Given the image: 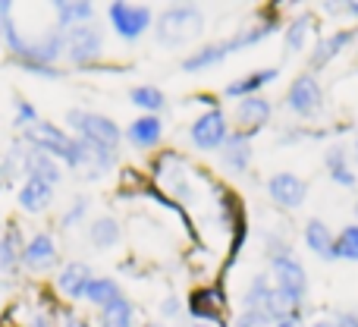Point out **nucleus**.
Here are the masks:
<instances>
[{"instance_id":"obj_1","label":"nucleus","mask_w":358,"mask_h":327,"mask_svg":"<svg viewBox=\"0 0 358 327\" xmlns=\"http://www.w3.org/2000/svg\"><path fill=\"white\" fill-rule=\"evenodd\" d=\"M201 29H204V16H201V10L192 4L167 6L155 22L157 44H164V48H179V44H185V41H195V38L201 35Z\"/></svg>"},{"instance_id":"obj_2","label":"nucleus","mask_w":358,"mask_h":327,"mask_svg":"<svg viewBox=\"0 0 358 327\" xmlns=\"http://www.w3.org/2000/svg\"><path fill=\"white\" fill-rule=\"evenodd\" d=\"M66 130H69V136L76 132V139L101 145V148L120 151V142H123V130H120L110 117H104V113H92V111H79V107L66 111Z\"/></svg>"},{"instance_id":"obj_3","label":"nucleus","mask_w":358,"mask_h":327,"mask_svg":"<svg viewBox=\"0 0 358 327\" xmlns=\"http://www.w3.org/2000/svg\"><path fill=\"white\" fill-rule=\"evenodd\" d=\"M271 277H273L277 293L289 302V309L299 312V305L308 299V274H305L302 261H299L292 252L273 255L271 258Z\"/></svg>"},{"instance_id":"obj_4","label":"nucleus","mask_w":358,"mask_h":327,"mask_svg":"<svg viewBox=\"0 0 358 327\" xmlns=\"http://www.w3.org/2000/svg\"><path fill=\"white\" fill-rule=\"evenodd\" d=\"M107 22H110V29L123 41H138L155 25V13L145 4H123V0H117V4L107 6Z\"/></svg>"},{"instance_id":"obj_5","label":"nucleus","mask_w":358,"mask_h":327,"mask_svg":"<svg viewBox=\"0 0 358 327\" xmlns=\"http://www.w3.org/2000/svg\"><path fill=\"white\" fill-rule=\"evenodd\" d=\"M66 41H63V57H66L73 67H92L101 54H104V35L94 25H79V29L63 32Z\"/></svg>"},{"instance_id":"obj_6","label":"nucleus","mask_w":358,"mask_h":327,"mask_svg":"<svg viewBox=\"0 0 358 327\" xmlns=\"http://www.w3.org/2000/svg\"><path fill=\"white\" fill-rule=\"evenodd\" d=\"M227 139H229L227 113L217 111V107H208V111H204L201 117H195V123L189 126V142H192V148H198V151H220Z\"/></svg>"},{"instance_id":"obj_7","label":"nucleus","mask_w":358,"mask_h":327,"mask_svg":"<svg viewBox=\"0 0 358 327\" xmlns=\"http://www.w3.org/2000/svg\"><path fill=\"white\" fill-rule=\"evenodd\" d=\"M286 107L296 113L299 120H315L324 111V92L317 85V76L302 73L292 79L289 92H286Z\"/></svg>"},{"instance_id":"obj_8","label":"nucleus","mask_w":358,"mask_h":327,"mask_svg":"<svg viewBox=\"0 0 358 327\" xmlns=\"http://www.w3.org/2000/svg\"><path fill=\"white\" fill-rule=\"evenodd\" d=\"M267 195H271V202L280 204V208L296 211V208H302L305 198H308V183L289 170H277L267 179Z\"/></svg>"},{"instance_id":"obj_9","label":"nucleus","mask_w":358,"mask_h":327,"mask_svg":"<svg viewBox=\"0 0 358 327\" xmlns=\"http://www.w3.org/2000/svg\"><path fill=\"white\" fill-rule=\"evenodd\" d=\"M271 117H273V104L264 98V95L245 98V101H239V104H236V113H233L236 126H239L236 132H242V136L252 139L255 132H261L267 123H271Z\"/></svg>"},{"instance_id":"obj_10","label":"nucleus","mask_w":358,"mask_h":327,"mask_svg":"<svg viewBox=\"0 0 358 327\" xmlns=\"http://www.w3.org/2000/svg\"><path fill=\"white\" fill-rule=\"evenodd\" d=\"M57 258H60V252H57V239L50 233H35L25 239L22 246V267L25 271H50V267L57 265Z\"/></svg>"},{"instance_id":"obj_11","label":"nucleus","mask_w":358,"mask_h":327,"mask_svg":"<svg viewBox=\"0 0 358 327\" xmlns=\"http://www.w3.org/2000/svg\"><path fill=\"white\" fill-rule=\"evenodd\" d=\"M63 41H66V35H63L60 29H50V32H44V35H38L35 41H29V44H25V54H22V60H16V63H35V67H54V63L63 57Z\"/></svg>"},{"instance_id":"obj_12","label":"nucleus","mask_w":358,"mask_h":327,"mask_svg":"<svg viewBox=\"0 0 358 327\" xmlns=\"http://www.w3.org/2000/svg\"><path fill=\"white\" fill-rule=\"evenodd\" d=\"M92 277H94V271L85 261H66V265L57 271V293H60L63 299L79 302V299H85V290H88V284H92Z\"/></svg>"},{"instance_id":"obj_13","label":"nucleus","mask_w":358,"mask_h":327,"mask_svg":"<svg viewBox=\"0 0 358 327\" xmlns=\"http://www.w3.org/2000/svg\"><path fill=\"white\" fill-rule=\"evenodd\" d=\"M164 139V120L161 117H151V113H142L136 117L129 126H126V142L138 151H148V148H157Z\"/></svg>"},{"instance_id":"obj_14","label":"nucleus","mask_w":358,"mask_h":327,"mask_svg":"<svg viewBox=\"0 0 358 327\" xmlns=\"http://www.w3.org/2000/svg\"><path fill=\"white\" fill-rule=\"evenodd\" d=\"M280 76V69L267 67V69H252V73L239 76V79H233L227 88H223V98L229 101H245V98H255V95H261V88H267L273 79Z\"/></svg>"},{"instance_id":"obj_15","label":"nucleus","mask_w":358,"mask_h":327,"mask_svg":"<svg viewBox=\"0 0 358 327\" xmlns=\"http://www.w3.org/2000/svg\"><path fill=\"white\" fill-rule=\"evenodd\" d=\"M352 41H355V32L352 29H343V32H334V35H327V38H317L315 50H311V69H308V73L311 76L321 73V69L327 67L336 54H343V50H346Z\"/></svg>"},{"instance_id":"obj_16","label":"nucleus","mask_w":358,"mask_h":327,"mask_svg":"<svg viewBox=\"0 0 358 327\" xmlns=\"http://www.w3.org/2000/svg\"><path fill=\"white\" fill-rule=\"evenodd\" d=\"M16 202L25 214H41L54 204V186L41 183V179H22V186L16 189Z\"/></svg>"},{"instance_id":"obj_17","label":"nucleus","mask_w":358,"mask_h":327,"mask_svg":"<svg viewBox=\"0 0 358 327\" xmlns=\"http://www.w3.org/2000/svg\"><path fill=\"white\" fill-rule=\"evenodd\" d=\"M229 54H233V50H229V41H208L185 57L182 73H204V69H210V67H220Z\"/></svg>"},{"instance_id":"obj_18","label":"nucleus","mask_w":358,"mask_h":327,"mask_svg":"<svg viewBox=\"0 0 358 327\" xmlns=\"http://www.w3.org/2000/svg\"><path fill=\"white\" fill-rule=\"evenodd\" d=\"M120 239H123V227H120V221L113 214H101L88 223V242H92V249H98V252L117 249Z\"/></svg>"},{"instance_id":"obj_19","label":"nucleus","mask_w":358,"mask_h":327,"mask_svg":"<svg viewBox=\"0 0 358 327\" xmlns=\"http://www.w3.org/2000/svg\"><path fill=\"white\" fill-rule=\"evenodd\" d=\"M305 246H308V252L317 255V258L334 261L336 236H334V230L321 221V217H311V221H305Z\"/></svg>"},{"instance_id":"obj_20","label":"nucleus","mask_w":358,"mask_h":327,"mask_svg":"<svg viewBox=\"0 0 358 327\" xmlns=\"http://www.w3.org/2000/svg\"><path fill=\"white\" fill-rule=\"evenodd\" d=\"M54 10H57V29L60 32L92 25L94 19V4H88V0H60V4H54Z\"/></svg>"},{"instance_id":"obj_21","label":"nucleus","mask_w":358,"mask_h":327,"mask_svg":"<svg viewBox=\"0 0 358 327\" xmlns=\"http://www.w3.org/2000/svg\"><path fill=\"white\" fill-rule=\"evenodd\" d=\"M220 155H223L227 170H233L236 176H242V173L248 170V164H252V139L242 136V132H229V139L223 142Z\"/></svg>"},{"instance_id":"obj_22","label":"nucleus","mask_w":358,"mask_h":327,"mask_svg":"<svg viewBox=\"0 0 358 327\" xmlns=\"http://www.w3.org/2000/svg\"><path fill=\"white\" fill-rule=\"evenodd\" d=\"M273 293H277V286L271 284V274L258 271L252 280H248V290L242 293V309L267 315V309H271V302H273Z\"/></svg>"},{"instance_id":"obj_23","label":"nucleus","mask_w":358,"mask_h":327,"mask_svg":"<svg viewBox=\"0 0 358 327\" xmlns=\"http://www.w3.org/2000/svg\"><path fill=\"white\" fill-rule=\"evenodd\" d=\"M220 312H223V296H220L217 290H198V293H192V299H189V315L195 318L198 324L220 321Z\"/></svg>"},{"instance_id":"obj_24","label":"nucleus","mask_w":358,"mask_h":327,"mask_svg":"<svg viewBox=\"0 0 358 327\" xmlns=\"http://www.w3.org/2000/svg\"><path fill=\"white\" fill-rule=\"evenodd\" d=\"M19 267H22V239H19L16 227L10 223V230L0 233V274L16 277Z\"/></svg>"},{"instance_id":"obj_25","label":"nucleus","mask_w":358,"mask_h":327,"mask_svg":"<svg viewBox=\"0 0 358 327\" xmlns=\"http://www.w3.org/2000/svg\"><path fill=\"white\" fill-rule=\"evenodd\" d=\"M117 299H123V286L113 277H98V274H94L85 290V302H92L94 309H107V305L117 302Z\"/></svg>"},{"instance_id":"obj_26","label":"nucleus","mask_w":358,"mask_h":327,"mask_svg":"<svg viewBox=\"0 0 358 327\" xmlns=\"http://www.w3.org/2000/svg\"><path fill=\"white\" fill-rule=\"evenodd\" d=\"M98 327H138L136 305H132L126 296H123V299H117V302H110L107 309H101Z\"/></svg>"},{"instance_id":"obj_27","label":"nucleus","mask_w":358,"mask_h":327,"mask_svg":"<svg viewBox=\"0 0 358 327\" xmlns=\"http://www.w3.org/2000/svg\"><path fill=\"white\" fill-rule=\"evenodd\" d=\"M324 164H327V173H330V179H334L336 186H346V189H352L355 186V170H352V164L346 161V148H343V145L327 148Z\"/></svg>"},{"instance_id":"obj_28","label":"nucleus","mask_w":358,"mask_h":327,"mask_svg":"<svg viewBox=\"0 0 358 327\" xmlns=\"http://www.w3.org/2000/svg\"><path fill=\"white\" fill-rule=\"evenodd\" d=\"M311 32H315V22H311L308 13L296 16L289 25H286V32H283V54H299V50L308 44Z\"/></svg>"},{"instance_id":"obj_29","label":"nucleus","mask_w":358,"mask_h":327,"mask_svg":"<svg viewBox=\"0 0 358 327\" xmlns=\"http://www.w3.org/2000/svg\"><path fill=\"white\" fill-rule=\"evenodd\" d=\"M129 101L138 107V111L151 113V117H157V113L167 107V95H164L157 85H136V88H129Z\"/></svg>"},{"instance_id":"obj_30","label":"nucleus","mask_w":358,"mask_h":327,"mask_svg":"<svg viewBox=\"0 0 358 327\" xmlns=\"http://www.w3.org/2000/svg\"><path fill=\"white\" fill-rule=\"evenodd\" d=\"M358 261V223H349V227L340 230L336 236V246H334V261Z\"/></svg>"},{"instance_id":"obj_31","label":"nucleus","mask_w":358,"mask_h":327,"mask_svg":"<svg viewBox=\"0 0 358 327\" xmlns=\"http://www.w3.org/2000/svg\"><path fill=\"white\" fill-rule=\"evenodd\" d=\"M13 111H16V117H13V126H16V130H22V132H29L31 126L41 123L35 104H31L29 98H22V95H16V98H13Z\"/></svg>"},{"instance_id":"obj_32","label":"nucleus","mask_w":358,"mask_h":327,"mask_svg":"<svg viewBox=\"0 0 358 327\" xmlns=\"http://www.w3.org/2000/svg\"><path fill=\"white\" fill-rule=\"evenodd\" d=\"M88 208H92V198H88V195H76V202L60 214V230H76L88 217Z\"/></svg>"},{"instance_id":"obj_33","label":"nucleus","mask_w":358,"mask_h":327,"mask_svg":"<svg viewBox=\"0 0 358 327\" xmlns=\"http://www.w3.org/2000/svg\"><path fill=\"white\" fill-rule=\"evenodd\" d=\"M233 327H273V321L267 315H261V312H248L242 309V315H236Z\"/></svg>"},{"instance_id":"obj_34","label":"nucleus","mask_w":358,"mask_h":327,"mask_svg":"<svg viewBox=\"0 0 358 327\" xmlns=\"http://www.w3.org/2000/svg\"><path fill=\"white\" fill-rule=\"evenodd\" d=\"M179 315H182V299L173 296V293H170V296H164L161 299V318H164V321H176Z\"/></svg>"},{"instance_id":"obj_35","label":"nucleus","mask_w":358,"mask_h":327,"mask_svg":"<svg viewBox=\"0 0 358 327\" xmlns=\"http://www.w3.org/2000/svg\"><path fill=\"white\" fill-rule=\"evenodd\" d=\"M19 67H22L25 73L38 76V79H60L63 76V69H57V67H35V63H19Z\"/></svg>"},{"instance_id":"obj_36","label":"nucleus","mask_w":358,"mask_h":327,"mask_svg":"<svg viewBox=\"0 0 358 327\" xmlns=\"http://www.w3.org/2000/svg\"><path fill=\"white\" fill-rule=\"evenodd\" d=\"M334 324L336 327H358V315H355V312H336Z\"/></svg>"},{"instance_id":"obj_37","label":"nucleus","mask_w":358,"mask_h":327,"mask_svg":"<svg viewBox=\"0 0 358 327\" xmlns=\"http://www.w3.org/2000/svg\"><path fill=\"white\" fill-rule=\"evenodd\" d=\"M273 327H308V324L302 321V315H299V312H292V315H286L283 321H277Z\"/></svg>"},{"instance_id":"obj_38","label":"nucleus","mask_w":358,"mask_h":327,"mask_svg":"<svg viewBox=\"0 0 358 327\" xmlns=\"http://www.w3.org/2000/svg\"><path fill=\"white\" fill-rule=\"evenodd\" d=\"M29 327H50V318L44 315V312H35V315H31V321H29Z\"/></svg>"},{"instance_id":"obj_39","label":"nucleus","mask_w":358,"mask_h":327,"mask_svg":"<svg viewBox=\"0 0 358 327\" xmlns=\"http://www.w3.org/2000/svg\"><path fill=\"white\" fill-rule=\"evenodd\" d=\"M66 327H88V324L82 321V318H79V315H76V312H73V315L66 318Z\"/></svg>"},{"instance_id":"obj_40","label":"nucleus","mask_w":358,"mask_h":327,"mask_svg":"<svg viewBox=\"0 0 358 327\" xmlns=\"http://www.w3.org/2000/svg\"><path fill=\"white\" fill-rule=\"evenodd\" d=\"M308 327H336V324H334V318H317V321H311Z\"/></svg>"},{"instance_id":"obj_41","label":"nucleus","mask_w":358,"mask_h":327,"mask_svg":"<svg viewBox=\"0 0 358 327\" xmlns=\"http://www.w3.org/2000/svg\"><path fill=\"white\" fill-rule=\"evenodd\" d=\"M346 10H349V16L358 19V4H346Z\"/></svg>"},{"instance_id":"obj_42","label":"nucleus","mask_w":358,"mask_h":327,"mask_svg":"<svg viewBox=\"0 0 358 327\" xmlns=\"http://www.w3.org/2000/svg\"><path fill=\"white\" fill-rule=\"evenodd\" d=\"M352 151H355V164H358V139H355V145H352Z\"/></svg>"},{"instance_id":"obj_43","label":"nucleus","mask_w":358,"mask_h":327,"mask_svg":"<svg viewBox=\"0 0 358 327\" xmlns=\"http://www.w3.org/2000/svg\"><path fill=\"white\" fill-rule=\"evenodd\" d=\"M192 327H217V324H192Z\"/></svg>"},{"instance_id":"obj_44","label":"nucleus","mask_w":358,"mask_h":327,"mask_svg":"<svg viewBox=\"0 0 358 327\" xmlns=\"http://www.w3.org/2000/svg\"><path fill=\"white\" fill-rule=\"evenodd\" d=\"M148 327H164V324H148Z\"/></svg>"}]
</instances>
